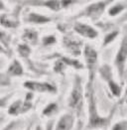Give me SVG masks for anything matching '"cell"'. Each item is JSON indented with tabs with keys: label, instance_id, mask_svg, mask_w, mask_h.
Returning a JSON list of instances; mask_svg holds the SVG:
<instances>
[{
	"label": "cell",
	"instance_id": "obj_16",
	"mask_svg": "<svg viewBox=\"0 0 127 130\" xmlns=\"http://www.w3.org/2000/svg\"><path fill=\"white\" fill-rule=\"evenodd\" d=\"M1 50H2V49H1V47H0V51H1Z\"/></svg>",
	"mask_w": 127,
	"mask_h": 130
},
{
	"label": "cell",
	"instance_id": "obj_9",
	"mask_svg": "<svg viewBox=\"0 0 127 130\" xmlns=\"http://www.w3.org/2000/svg\"><path fill=\"white\" fill-rule=\"evenodd\" d=\"M24 38L29 40V41H35L37 39V33L34 32V31H27L26 34L24 35Z\"/></svg>",
	"mask_w": 127,
	"mask_h": 130
},
{
	"label": "cell",
	"instance_id": "obj_1",
	"mask_svg": "<svg viewBox=\"0 0 127 130\" xmlns=\"http://www.w3.org/2000/svg\"><path fill=\"white\" fill-rule=\"evenodd\" d=\"M127 58V37H125V39L123 40L121 48L117 54L116 57V65L118 67V69H120V71H122V68L124 65V62Z\"/></svg>",
	"mask_w": 127,
	"mask_h": 130
},
{
	"label": "cell",
	"instance_id": "obj_2",
	"mask_svg": "<svg viewBox=\"0 0 127 130\" xmlns=\"http://www.w3.org/2000/svg\"><path fill=\"white\" fill-rule=\"evenodd\" d=\"M75 31L77 33H80L82 36L86 37V38H95L97 36V32L93 30L91 27L87 26V25H84V24H76L74 27Z\"/></svg>",
	"mask_w": 127,
	"mask_h": 130
},
{
	"label": "cell",
	"instance_id": "obj_7",
	"mask_svg": "<svg viewBox=\"0 0 127 130\" xmlns=\"http://www.w3.org/2000/svg\"><path fill=\"white\" fill-rule=\"evenodd\" d=\"M23 73L22 71V67L17 61H14V63L10 66L9 68V74L12 76H19Z\"/></svg>",
	"mask_w": 127,
	"mask_h": 130
},
{
	"label": "cell",
	"instance_id": "obj_6",
	"mask_svg": "<svg viewBox=\"0 0 127 130\" xmlns=\"http://www.w3.org/2000/svg\"><path fill=\"white\" fill-rule=\"evenodd\" d=\"M85 59H86V63L87 66L89 68H91L93 65H95V62H96V58H97V55L93 49H91L90 47H86L85 48Z\"/></svg>",
	"mask_w": 127,
	"mask_h": 130
},
{
	"label": "cell",
	"instance_id": "obj_11",
	"mask_svg": "<svg viewBox=\"0 0 127 130\" xmlns=\"http://www.w3.org/2000/svg\"><path fill=\"white\" fill-rule=\"evenodd\" d=\"M19 52L21 53L22 56H27L30 53V49L26 45H22V46L19 47Z\"/></svg>",
	"mask_w": 127,
	"mask_h": 130
},
{
	"label": "cell",
	"instance_id": "obj_4",
	"mask_svg": "<svg viewBox=\"0 0 127 130\" xmlns=\"http://www.w3.org/2000/svg\"><path fill=\"white\" fill-rule=\"evenodd\" d=\"M25 87L34 90V91H40V92L55 91V87L49 84H39V83H29L28 82L25 84Z\"/></svg>",
	"mask_w": 127,
	"mask_h": 130
},
{
	"label": "cell",
	"instance_id": "obj_15",
	"mask_svg": "<svg viewBox=\"0 0 127 130\" xmlns=\"http://www.w3.org/2000/svg\"><path fill=\"white\" fill-rule=\"evenodd\" d=\"M51 128H52V123H50V125H49V127L47 128V130H51Z\"/></svg>",
	"mask_w": 127,
	"mask_h": 130
},
{
	"label": "cell",
	"instance_id": "obj_13",
	"mask_svg": "<svg viewBox=\"0 0 127 130\" xmlns=\"http://www.w3.org/2000/svg\"><path fill=\"white\" fill-rule=\"evenodd\" d=\"M54 42H56V39L54 38L53 36H49V37H46V38L44 39L45 45H50V44L54 43Z\"/></svg>",
	"mask_w": 127,
	"mask_h": 130
},
{
	"label": "cell",
	"instance_id": "obj_5",
	"mask_svg": "<svg viewBox=\"0 0 127 130\" xmlns=\"http://www.w3.org/2000/svg\"><path fill=\"white\" fill-rule=\"evenodd\" d=\"M73 117L71 115H65L58 122L56 130H70L73 126Z\"/></svg>",
	"mask_w": 127,
	"mask_h": 130
},
{
	"label": "cell",
	"instance_id": "obj_17",
	"mask_svg": "<svg viewBox=\"0 0 127 130\" xmlns=\"http://www.w3.org/2000/svg\"><path fill=\"white\" fill-rule=\"evenodd\" d=\"M39 129H40V128H38V130H39Z\"/></svg>",
	"mask_w": 127,
	"mask_h": 130
},
{
	"label": "cell",
	"instance_id": "obj_8",
	"mask_svg": "<svg viewBox=\"0 0 127 130\" xmlns=\"http://www.w3.org/2000/svg\"><path fill=\"white\" fill-rule=\"evenodd\" d=\"M29 19H30V21L31 22H35V23H44V22L49 21V18L43 17V16H39V15L34 14V13L30 14Z\"/></svg>",
	"mask_w": 127,
	"mask_h": 130
},
{
	"label": "cell",
	"instance_id": "obj_14",
	"mask_svg": "<svg viewBox=\"0 0 127 130\" xmlns=\"http://www.w3.org/2000/svg\"><path fill=\"white\" fill-rule=\"evenodd\" d=\"M13 126H14V123H11L10 125H9L8 127H6V128H5L4 130H11V129H12V127H13Z\"/></svg>",
	"mask_w": 127,
	"mask_h": 130
},
{
	"label": "cell",
	"instance_id": "obj_10",
	"mask_svg": "<svg viewBox=\"0 0 127 130\" xmlns=\"http://www.w3.org/2000/svg\"><path fill=\"white\" fill-rule=\"evenodd\" d=\"M57 110V104H50L49 106H47V108L44 110V114H46V115H51L53 112H55Z\"/></svg>",
	"mask_w": 127,
	"mask_h": 130
},
{
	"label": "cell",
	"instance_id": "obj_3",
	"mask_svg": "<svg viewBox=\"0 0 127 130\" xmlns=\"http://www.w3.org/2000/svg\"><path fill=\"white\" fill-rule=\"evenodd\" d=\"M82 102H83L82 92L78 87H74L70 99V106L74 109H80V107L82 106Z\"/></svg>",
	"mask_w": 127,
	"mask_h": 130
},
{
	"label": "cell",
	"instance_id": "obj_12",
	"mask_svg": "<svg viewBox=\"0 0 127 130\" xmlns=\"http://www.w3.org/2000/svg\"><path fill=\"white\" fill-rule=\"evenodd\" d=\"M121 9H122V7H121V6L116 5L115 7H113L112 9H110V10H109V14H110V15H115V14H117V13H119Z\"/></svg>",
	"mask_w": 127,
	"mask_h": 130
}]
</instances>
